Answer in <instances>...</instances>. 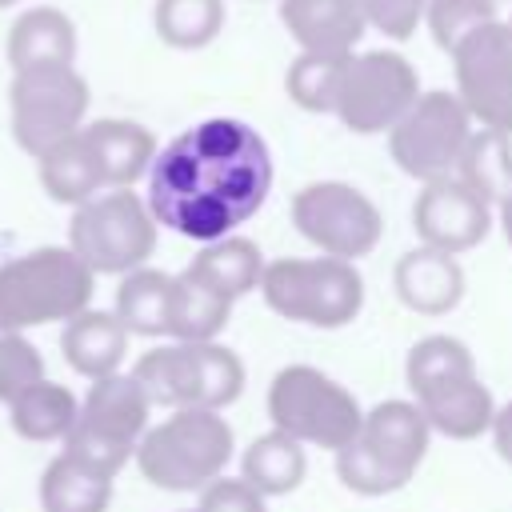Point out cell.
I'll use <instances>...</instances> for the list:
<instances>
[{
  "instance_id": "cell-1",
  "label": "cell",
  "mask_w": 512,
  "mask_h": 512,
  "mask_svg": "<svg viewBox=\"0 0 512 512\" xmlns=\"http://www.w3.org/2000/svg\"><path fill=\"white\" fill-rule=\"evenodd\" d=\"M272 192V152L236 116H208L172 136L148 168V208L160 228L212 244L248 224Z\"/></svg>"
},
{
  "instance_id": "cell-2",
  "label": "cell",
  "mask_w": 512,
  "mask_h": 512,
  "mask_svg": "<svg viewBox=\"0 0 512 512\" xmlns=\"http://www.w3.org/2000/svg\"><path fill=\"white\" fill-rule=\"evenodd\" d=\"M404 380L432 432L448 440H476L492 428L496 400L480 380L464 340L448 332H432L416 340L404 360Z\"/></svg>"
},
{
  "instance_id": "cell-3",
  "label": "cell",
  "mask_w": 512,
  "mask_h": 512,
  "mask_svg": "<svg viewBox=\"0 0 512 512\" xmlns=\"http://www.w3.org/2000/svg\"><path fill=\"white\" fill-rule=\"evenodd\" d=\"M432 424L416 400H380L364 412L360 432L336 452V476L356 496L400 492L428 456Z\"/></svg>"
},
{
  "instance_id": "cell-4",
  "label": "cell",
  "mask_w": 512,
  "mask_h": 512,
  "mask_svg": "<svg viewBox=\"0 0 512 512\" xmlns=\"http://www.w3.org/2000/svg\"><path fill=\"white\" fill-rule=\"evenodd\" d=\"M236 436L224 412L212 408H176L136 444V468L148 484L164 492H204L224 476Z\"/></svg>"
},
{
  "instance_id": "cell-5",
  "label": "cell",
  "mask_w": 512,
  "mask_h": 512,
  "mask_svg": "<svg viewBox=\"0 0 512 512\" xmlns=\"http://www.w3.org/2000/svg\"><path fill=\"white\" fill-rule=\"evenodd\" d=\"M96 272L68 248L44 244L0 264V320L12 328L68 324L92 308Z\"/></svg>"
},
{
  "instance_id": "cell-6",
  "label": "cell",
  "mask_w": 512,
  "mask_h": 512,
  "mask_svg": "<svg viewBox=\"0 0 512 512\" xmlns=\"http://www.w3.org/2000/svg\"><path fill=\"white\" fill-rule=\"evenodd\" d=\"M136 384L152 400V408H212L224 412L240 392H244V360L220 344V340H200V344H160L144 352L132 364Z\"/></svg>"
},
{
  "instance_id": "cell-7",
  "label": "cell",
  "mask_w": 512,
  "mask_h": 512,
  "mask_svg": "<svg viewBox=\"0 0 512 512\" xmlns=\"http://www.w3.org/2000/svg\"><path fill=\"white\" fill-rule=\"evenodd\" d=\"M264 304L308 328H344L364 308V276L352 260L336 256H280L260 276Z\"/></svg>"
},
{
  "instance_id": "cell-8",
  "label": "cell",
  "mask_w": 512,
  "mask_h": 512,
  "mask_svg": "<svg viewBox=\"0 0 512 512\" xmlns=\"http://www.w3.org/2000/svg\"><path fill=\"white\" fill-rule=\"evenodd\" d=\"M156 232L160 224L140 192L104 188L72 208L68 248L96 276H128L132 268H144L156 252Z\"/></svg>"
},
{
  "instance_id": "cell-9",
  "label": "cell",
  "mask_w": 512,
  "mask_h": 512,
  "mask_svg": "<svg viewBox=\"0 0 512 512\" xmlns=\"http://www.w3.org/2000/svg\"><path fill=\"white\" fill-rule=\"evenodd\" d=\"M268 420L304 448H328L336 456L360 432L364 408L328 372L312 364H288L268 384Z\"/></svg>"
},
{
  "instance_id": "cell-10",
  "label": "cell",
  "mask_w": 512,
  "mask_h": 512,
  "mask_svg": "<svg viewBox=\"0 0 512 512\" xmlns=\"http://www.w3.org/2000/svg\"><path fill=\"white\" fill-rule=\"evenodd\" d=\"M148 416H152V400L144 396L132 372L100 376L88 384L80 400V416L64 436L60 452L116 480V472L136 456V444L148 432Z\"/></svg>"
},
{
  "instance_id": "cell-11",
  "label": "cell",
  "mask_w": 512,
  "mask_h": 512,
  "mask_svg": "<svg viewBox=\"0 0 512 512\" xmlns=\"http://www.w3.org/2000/svg\"><path fill=\"white\" fill-rule=\"evenodd\" d=\"M88 80L76 64H44L12 72L8 84V112L12 136L28 156L48 152L52 144L76 136L88 116Z\"/></svg>"
},
{
  "instance_id": "cell-12",
  "label": "cell",
  "mask_w": 512,
  "mask_h": 512,
  "mask_svg": "<svg viewBox=\"0 0 512 512\" xmlns=\"http://www.w3.org/2000/svg\"><path fill=\"white\" fill-rule=\"evenodd\" d=\"M472 132H476V120L468 116L464 100L456 92L432 88V92H420L416 104L388 132V152L400 172H408L420 184H432V180L456 176V164Z\"/></svg>"
},
{
  "instance_id": "cell-13",
  "label": "cell",
  "mask_w": 512,
  "mask_h": 512,
  "mask_svg": "<svg viewBox=\"0 0 512 512\" xmlns=\"http://www.w3.org/2000/svg\"><path fill=\"white\" fill-rule=\"evenodd\" d=\"M416 96H420V76L408 64V56L392 48L352 52L332 116L356 136H376V132H392L400 116L416 104Z\"/></svg>"
},
{
  "instance_id": "cell-14",
  "label": "cell",
  "mask_w": 512,
  "mask_h": 512,
  "mask_svg": "<svg viewBox=\"0 0 512 512\" xmlns=\"http://www.w3.org/2000/svg\"><path fill=\"white\" fill-rule=\"evenodd\" d=\"M292 224L296 232L320 252L336 260L368 256L384 236L380 208L344 180H312L292 196Z\"/></svg>"
},
{
  "instance_id": "cell-15",
  "label": "cell",
  "mask_w": 512,
  "mask_h": 512,
  "mask_svg": "<svg viewBox=\"0 0 512 512\" xmlns=\"http://www.w3.org/2000/svg\"><path fill=\"white\" fill-rule=\"evenodd\" d=\"M456 96L480 128L512 136V24L488 20L452 52Z\"/></svg>"
},
{
  "instance_id": "cell-16",
  "label": "cell",
  "mask_w": 512,
  "mask_h": 512,
  "mask_svg": "<svg viewBox=\"0 0 512 512\" xmlns=\"http://www.w3.org/2000/svg\"><path fill=\"white\" fill-rule=\"evenodd\" d=\"M412 228L424 248L460 256L488 236L492 204L480 192H472L468 184H460L456 176L432 180V184H420V192L412 200Z\"/></svg>"
},
{
  "instance_id": "cell-17",
  "label": "cell",
  "mask_w": 512,
  "mask_h": 512,
  "mask_svg": "<svg viewBox=\"0 0 512 512\" xmlns=\"http://www.w3.org/2000/svg\"><path fill=\"white\" fill-rule=\"evenodd\" d=\"M392 288L400 304L416 316H444L464 296V268L456 256L436 248H408L392 268Z\"/></svg>"
},
{
  "instance_id": "cell-18",
  "label": "cell",
  "mask_w": 512,
  "mask_h": 512,
  "mask_svg": "<svg viewBox=\"0 0 512 512\" xmlns=\"http://www.w3.org/2000/svg\"><path fill=\"white\" fill-rule=\"evenodd\" d=\"M280 20L300 52H352L368 28L360 0H280Z\"/></svg>"
},
{
  "instance_id": "cell-19",
  "label": "cell",
  "mask_w": 512,
  "mask_h": 512,
  "mask_svg": "<svg viewBox=\"0 0 512 512\" xmlns=\"http://www.w3.org/2000/svg\"><path fill=\"white\" fill-rule=\"evenodd\" d=\"M128 328L120 324L116 312H100V308H84L80 316H72L60 332V352L68 360L72 372H80L84 380H100L120 372L124 356H128Z\"/></svg>"
},
{
  "instance_id": "cell-20",
  "label": "cell",
  "mask_w": 512,
  "mask_h": 512,
  "mask_svg": "<svg viewBox=\"0 0 512 512\" xmlns=\"http://www.w3.org/2000/svg\"><path fill=\"white\" fill-rule=\"evenodd\" d=\"M84 136L96 152V164H100V176H104V188H132L140 176H148L152 160H156V136L136 124V120H124V116H104V120H92L84 124Z\"/></svg>"
},
{
  "instance_id": "cell-21",
  "label": "cell",
  "mask_w": 512,
  "mask_h": 512,
  "mask_svg": "<svg viewBox=\"0 0 512 512\" xmlns=\"http://www.w3.org/2000/svg\"><path fill=\"white\" fill-rule=\"evenodd\" d=\"M4 56L12 72L44 68V64H76V24L52 4L28 8L12 20Z\"/></svg>"
},
{
  "instance_id": "cell-22",
  "label": "cell",
  "mask_w": 512,
  "mask_h": 512,
  "mask_svg": "<svg viewBox=\"0 0 512 512\" xmlns=\"http://www.w3.org/2000/svg\"><path fill=\"white\" fill-rule=\"evenodd\" d=\"M264 252L256 240L248 236H224V240H212V244H200V252L188 260V276L200 280L204 288L220 292L224 300H240L248 296L252 288H260V276H264Z\"/></svg>"
},
{
  "instance_id": "cell-23",
  "label": "cell",
  "mask_w": 512,
  "mask_h": 512,
  "mask_svg": "<svg viewBox=\"0 0 512 512\" xmlns=\"http://www.w3.org/2000/svg\"><path fill=\"white\" fill-rule=\"evenodd\" d=\"M80 416V396L68 388V384H56V380H36L32 388H24L12 404H8V424L20 440H32V444H52L72 432Z\"/></svg>"
},
{
  "instance_id": "cell-24",
  "label": "cell",
  "mask_w": 512,
  "mask_h": 512,
  "mask_svg": "<svg viewBox=\"0 0 512 512\" xmlns=\"http://www.w3.org/2000/svg\"><path fill=\"white\" fill-rule=\"evenodd\" d=\"M36 176H40V188L56 204H72V208L92 200L96 192H104V176H100V164H96V152H92L84 128L60 144H52L48 152H40Z\"/></svg>"
},
{
  "instance_id": "cell-25",
  "label": "cell",
  "mask_w": 512,
  "mask_h": 512,
  "mask_svg": "<svg viewBox=\"0 0 512 512\" xmlns=\"http://www.w3.org/2000/svg\"><path fill=\"white\" fill-rule=\"evenodd\" d=\"M240 476L260 492V496H288L304 484L308 476V452L300 440L284 432H264L256 436L244 456H240Z\"/></svg>"
},
{
  "instance_id": "cell-26",
  "label": "cell",
  "mask_w": 512,
  "mask_h": 512,
  "mask_svg": "<svg viewBox=\"0 0 512 512\" xmlns=\"http://www.w3.org/2000/svg\"><path fill=\"white\" fill-rule=\"evenodd\" d=\"M112 476L60 452L40 472V512H108Z\"/></svg>"
},
{
  "instance_id": "cell-27",
  "label": "cell",
  "mask_w": 512,
  "mask_h": 512,
  "mask_svg": "<svg viewBox=\"0 0 512 512\" xmlns=\"http://www.w3.org/2000/svg\"><path fill=\"white\" fill-rule=\"evenodd\" d=\"M228 316H232V300L204 288L188 272L172 276V300H168V336L172 340H184V344L216 340L224 332Z\"/></svg>"
},
{
  "instance_id": "cell-28",
  "label": "cell",
  "mask_w": 512,
  "mask_h": 512,
  "mask_svg": "<svg viewBox=\"0 0 512 512\" xmlns=\"http://www.w3.org/2000/svg\"><path fill=\"white\" fill-rule=\"evenodd\" d=\"M168 300H172V276L144 264L120 276L112 312L132 336H168Z\"/></svg>"
},
{
  "instance_id": "cell-29",
  "label": "cell",
  "mask_w": 512,
  "mask_h": 512,
  "mask_svg": "<svg viewBox=\"0 0 512 512\" xmlns=\"http://www.w3.org/2000/svg\"><path fill=\"white\" fill-rule=\"evenodd\" d=\"M508 140L512 136L504 132L476 128L456 164V180L480 192L488 204H500L504 196H512V144Z\"/></svg>"
},
{
  "instance_id": "cell-30",
  "label": "cell",
  "mask_w": 512,
  "mask_h": 512,
  "mask_svg": "<svg viewBox=\"0 0 512 512\" xmlns=\"http://www.w3.org/2000/svg\"><path fill=\"white\" fill-rule=\"evenodd\" d=\"M156 36L176 52L208 48L224 28V0H156Z\"/></svg>"
},
{
  "instance_id": "cell-31",
  "label": "cell",
  "mask_w": 512,
  "mask_h": 512,
  "mask_svg": "<svg viewBox=\"0 0 512 512\" xmlns=\"http://www.w3.org/2000/svg\"><path fill=\"white\" fill-rule=\"evenodd\" d=\"M352 52H300L284 72V92L304 112H332Z\"/></svg>"
},
{
  "instance_id": "cell-32",
  "label": "cell",
  "mask_w": 512,
  "mask_h": 512,
  "mask_svg": "<svg viewBox=\"0 0 512 512\" xmlns=\"http://www.w3.org/2000/svg\"><path fill=\"white\" fill-rule=\"evenodd\" d=\"M488 20H496V0H428V8H424V24H428L432 40L448 56L456 52V44L464 36H472Z\"/></svg>"
},
{
  "instance_id": "cell-33",
  "label": "cell",
  "mask_w": 512,
  "mask_h": 512,
  "mask_svg": "<svg viewBox=\"0 0 512 512\" xmlns=\"http://www.w3.org/2000/svg\"><path fill=\"white\" fill-rule=\"evenodd\" d=\"M44 380V356L40 348L12 324L0 320V404H12L24 388Z\"/></svg>"
},
{
  "instance_id": "cell-34",
  "label": "cell",
  "mask_w": 512,
  "mask_h": 512,
  "mask_svg": "<svg viewBox=\"0 0 512 512\" xmlns=\"http://www.w3.org/2000/svg\"><path fill=\"white\" fill-rule=\"evenodd\" d=\"M368 28L384 32L388 40H408L424 24L428 0H360Z\"/></svg>"
},
{
  "instance_id": "cell-35",
  "label": "cell",
  "mask_w": 512,
  "mask_h": 512,
  "mask_svg": "<svg viewBox=\"0 0 512 512\" xmlns=\"http://www.w3.org/2000/svg\"><path fill=\"white\" fill-rule=\"evenodd\" d=\"M196 512H268V496H260L244 476H220L200 492Z\"/></svg>"
},
{
  "instance_id": "cell-36",
  "label": "cell",
  "mask_w": 512,
  "mask_h": 512,
  "mask_svg": "<svg viewBox=\"0 0 512 512\" xmlns=\"http://www.w3.org/2000/svg\"><path fill=\"white\" fill-rule=\"evenodd\" d=\"M492 444H496V452H500V460H508L512 464V404H504V408H496V416H492Z\"/></svg>"
},
{
  "instance_id": "cell-37",
  "label": "cell",
  "mask_w": 512,
  "mask_h": 512,
  "mask_svg": "<svg viewBox=\"0 0 512 512\" xmlns=\"http://www.w3.org/2000/svg\"><path fill=\"white\" fill-rule=\"evenodd\" d=\"M496 220H500V232H504V240H508V248H512V196H504V200L496 204Z\"/></svg>"
},
{
  "instance_id": "cell-38",
  "label": "cell",
  "mask_w": 512,
  "mask_h": 512,
  "mask_svg": "<svg viewBox=\"0 0 512 512\" xmlns=\"http://www.w3.org/2000/svg\"><path fill=\"white\" fill-rule=\"evenodd\" d=\"M12 4H16V0H0V8H12Z\"/></svg>"
},
{
  "instance_id": "cell-39",
  "label": "cell",
  "mask_w": 512,
  "mask_h": 512,
  "mask_svg": "<svg viewBox=\"0 0 512 512\" xmlns=\"http://www.w3.org/2000/svg\"><path fill=\"white\" fill-rule=\"evenodd\" d=\"M496 4H500V0H496ZM508 4H512V0H508Z\"/></svg>"
},
{
  "instance_id": "cell-40",
  "label": "cell",
  "mask_w": 512,
  "mask_h": 512,
  "mask_svg": "<svg viewBox=\"0 0 512 512\" xmlns=\"http://www.w3.org/2000/svg\"><path fill=\"white\" fill-rule=\"evenodd\" d=\"M508 24H512V16H508Z\"/></svg>"
},
{
  "instance_id": "cell-41",
  "label": "cell",
  "mask_w": 512,
  "mask_h": 512,
  "mask_svg": "<svg viewBox=\"0 0 512 512\" xmlns=\"http://www.w3.org/2000/svg\"><path fill=\"white\" fill-rule=\"evenodd\" d=\"M192 512H196V508H192Z\"/></svg>"
}]
</instances>
